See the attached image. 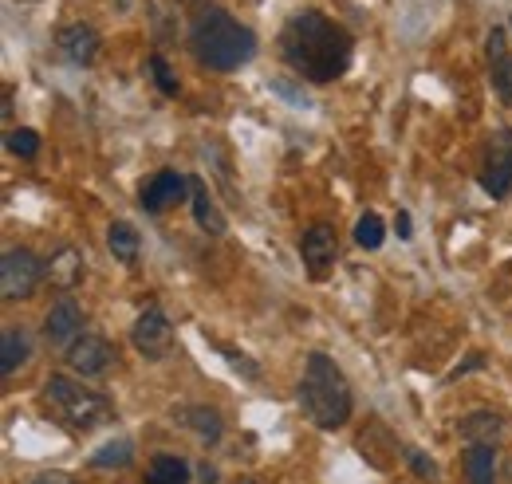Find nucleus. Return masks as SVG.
Returning <instances> with one entry per match:
<instances>
[{"label":"nucleus","mask_w":512,"mask_h":484,"mask_svg":"<svg viewBox=\"0 0 512 484\" xmlns=\"http://www.w3.org/2000/svg\"><path fill=\"white\" fill-rule=\"evenodd\" d=\"M44 272H48V264L32 248H8L0 256V296L4 300H28L40 288Z\"/></svg>","instance_id":"5"},{"label":"nucleus","mask_w":512,"mask_h":484,"mask_svg":"<svg viewBox=\"0 0 512 484\" xmlns=\"http://www.w3.org/2000/svg\"><path fill=\"white\" fill-rule=\"evenodd\" d=\"M130 461H134V441H127V437L107 441L103 449L91 453V465H95V469H127Z\"/></svg>","instance_id":"21"},{"label":"nucleus","mask_w":512,"mask_h":484,"mask_svg":"<svg viewBox=\"0 0 512 484\" xmlns=\"http://www.w3.org/2000/svg\"><path fill=\"white\" fill-rule=\"evenodd\" d=\"M489 79H493V91L501 95V103L512 107V56L509 36L501 28L489 32Z\"/></svg>","instance_id":"12"},{"label":"nucleus","mask_w":512,"mask_h":484,"mask_svg":"<svg viewBox=\"0 0 512 484\" xmlns=\"http://www.w3.org/2000/svg\"><path fill=\"white\" fill-rule=\"evenodd\" d=\"M300 256H304V268L316 280H323L335 268V260H339V237H335V229L331 225H312L304 233V241H300Z\"/></svg>","instance_id":"8"},{"label":"nucleus","mask_w":512,"mask_h":484,"mask_svg":"<svg viewBox=\"0 0 512 484\" xmlns=\"http://www.w3.org/2000/svg\"><path fill=\"white\" fill-rule=\"evenodd\" d=\"M64 359L79 378H95L111 366V343L99 335H79L71 347H64Z\"/></svg>","instance_id":"10"},{"label":"nucleus","mask_w":512,"mask_h":484,"mask_svg":"<svg viewBox=\"0 0 512 484\" xmlns=\"http://www.w3.org/2000/svg\"><path fill=\"white\" fill-rule=\"evenodd\" d=\"M32 484H79V481H75L71 473H40Z\"/></svg>","instance_id":"29"},{"label":"nucleus","mask_w":512,"mask_h":484,"mask_svg":"<svg viewBox=\"0 0 512 484\" xmlns=\"http://www.w3.org/2000/svg\"><path fill=\"white\" fill-rule=\"evenodd\" d=\"M178 418L197 433V441H201V445H217V441H221V433H225L221 414H217V410H209V406H190V410H182Z\"/></svg>","instance_id":"17"},{"label":"nucleus","mask_w":512,"mask_h":484,"mask_svg":"<svg viewBox=\"0 0 512 484\" xmlns=\"http://www.w3.org/2000/svg\"><path fill=\"white\" fill-rule=\"evenodd\" d=\"M32 359V335L20 331V327H8L4 339H0V374H16L20 366Z\"/></svg>","instance_id":"14"},{"label":"nucleus","mask_w":512,"mask_h":484,"mask_svg":"<svg viewBox=\"0 0 512 484\" xmlns=\"http://www.w3.org/2000/svg\"><path fill=\"white\" fill-rule=\"evenodd\" d=\"M44 402L56 414V422L71 433H91L111 418V398L87 382H75L67 374H48L44 382Z\"/></svg>","instance_id":"4"},{"label":"nucleus","mask_w":512,"mask_h":484,"mask_svg":"<svg viewBox=\"0 0 512 484\" xmlns=\"http://www.w3.org/2000/svg\"><path fill=\"white\" fill-rule=\"evenodd\" d=\"M221 355H225V359H229V363L237 366V370H245V374H249V378H256V374H260V366H256V363H249V359H245V355H237V351H229V347H221Z\"/></svg>","instance_id":"28"},{"label":"nucleus","mask_w":512,"mask_h":484,"mask_svg":"<svg viewBox=\"0 0 512 484\" xmlns=\"http://www.w3.org/2000/svg\"><path fill=\"white\" fill-rule=\"evenodd\" d=\"M107 248H111V256H115V260L134 264V260H138V248H142V241H138L134 225H127V221H115V225L107 229Z\"/></svg>","instance_id":"20"},{"label":"nucleus","mask_w":512,"mask_h":484,"mask_svg":"<svg viewBox=\"0 0 512 484\" xmlns=\"http://www.w3.org/2000/svg\"><path fill=\"white\" fill-rule=\"evenodd\" d=\"M197 484H217V469L213 465H201L197 469Z\"/></svg>","instance_id":"31"},{"label":"nucleus","mask_w":512,"mask_h":484,"mask_svg":"<svg viewBox=\"0 0 512 484\" xmlns=\"http://www.w3.org/2000/svg\"><path fill=\"white\" fill-rule=\"evenodd\" d=\"M477 182H481V189H485L493 201H501V197L512 193V130H501V134L493 138L489 158H485V170H481Z\"/></svg>","instance_id":"7"},{"label":"nucleus","mask_w":512,"mask_h":484,"mask_svg":"<svg viewBox=\"0 0 512 484\" xmlns=\"http://www.w3.org/2000/svg\"><path fill=\"white\" fill-rule=\"evenodd\" d=\"M150 75H154V83L162 87V95H178V79H174L170 63L162 60V56H150Z\"/></svg>","instance_id":"25"},{"label":"nucleus","mask_w":512,"mask_h":484,"mask_svg":"<svg viewBox=\"0 0 512 484\" xmlns=\"http://www.w3.org/2000/svg\"><path fill=\"white\" fill-rule=\"evenodd\" d=\"M79 331H83V307L64 296L60 303H52V311L44 315V335H48V343L52 347H71L75 339H79Z\"/></svg>","instance_id":"11"},{"label":"nucleus","mask_w":512,"mask_h":484,"mask_svg":"<svg viewBox=\"0 0 512 484\" xmlns=\"http://www.w3.org/2000/svg\"><path fill=\"white\" fill-rule=\"evenodd\" d=\"M130 343H134V351H138L142 359H150V363H162V359L174 351V327H170V319L162 315V307H146V311L134 319Z\"/></svg>","instance_id":"6"},{"label":"nucleus","mask_w":512,"mask_h":484,"mask_svg":"<svg viewBox=\"0 0 512 484\" xmlns=\"http://www.w3.org/2000/svg\"><path fill=\"white\" fill-rule=\"evenodd\" d=\"M296 398H300V410L308 414V422L320 425V429H343V425L351 422V410H355L347 374L323 351L308 355Z\"/></svg>","instance_id":"3"},{"label":"nucleus","mask_w":512,"mask_h":484,"mask_svg":"<svg viewBox=\"0 0 512 484\" xmlns=\"http://www.w3.org/2000/svg\"><path fill=\"white\" fill-rule=\"evenodd\" d=\"M394 229H398V237H402V241H410V237H414V225H410V213H398V221H394Z\"/></svg>","instance_id":"30"},{"label":"nucleus","mask_w":512,"mask_h":484,"mask_svg":"<svg viewBox=\"0 0 512 484\" xmlns=\"http://www.w3.org/2000/svg\"><path fill=\"white\" fill-rule=\"evenodd\" d=\"M186 197H190V178H182L174 170L154 174L150 182L142 185V193H138V201H142L146 213H166L170 205H182Z\"/></svg>","instance_id":"9"},{"label":"nucleus","mask_w":512,"mask_h":484,"mask_svg":"<svg viewBox=\"0 0 512 484\" xmlns=\"http://www.w3.org/2000/svg\"><path fill=\"white\" fill-rule=\"evenodd\" d=\"M355 241L359 248H379L386 241V225L379 213H363L359 217V225H355Z\"/></svg>","instance_id":"23"},{"label":"nucleus","mask_w":512,"mask_h":484,"mask_svg":"<svg viewBox=\"0 0 512 484\" xmlns=\"http://www.w3.org/2000/svg\"><path fill=\"white\" fill-rule=\"evenodd\" d=\"M272 91H280V95H284L292 107H304V111L312 107V99H308V95H300V91H296L292 83H284V79H272Z\"/></svg>","instance_id":"27"},{"label":"nucleus","mask_w":512,"mask_h":484,"mask_svg":"<svg viewBox=\"0 0 512 484\" xmlns=\"http://www.w3.org/2000/svg\"><path fill=\"white\" fill-rule=\"evenodd\" d=\"M406 461H410V469H414L422 481H434V477H438V465H434L426 453H418V449H406Z\"/></svg>","instance_id":"26"},{"label":"nucleus","mask_w":512,"mask_h":484,"mask_svg":"<svg viewBox=\"0 0 512 484\" xmlns=\"http://www.w3.org/2000/svg\"><path fill=\"white\" fill-rule=\"evenodd\" d=\"M190 48L209 71H237L256 56V36L225 8H201L190 24Z\"/></svg>","instance_id":"2"},{"label":"nucleus","mask_w":512,"mask_h":484,"mask_svg":"<svg viewBox=\"0 0 512 484\" xmlns=\"http://www.w3.org/2000/svg\"><path fill=\"white\" fill-rule=\"evenodd\" d=\"M60 52L75 67H91L95 56H99V32L91 24H71V28L60 32Z\"/></svg>","instance_id":"13"},{"label":"nucleus","mask_w":512,"mask_h":484,"mask_svg":"<svg viewBox=\"0 0 512 484\" xmlns=\"http://www.w3.org/2000/svg\"><path fill=\"white\" fill-rule=\"evenodd\" d=\"M351 52L355 44L347 28L316 8L296 12L280 32V56L308 83H335L351 67Z\"/></svg>","instance_id":"1"},{"label":"nucleus","mask_w":512,"mask_h":484,"mask_svg":"<svg viewBox=\"0 0 512 484\" xmlns=\"http://www.w3.org/2000/svg\"><path fill=\"white\" fill-rule=\"evenodd\" d=\"M146 484H190V465L182 457H154L150 469H146Z\"/></svg>","instance_id":"19"},{"label":"nucleus","mask_w":512,"mask_h":484,"mask_svg":"<svg viewBox=\"0 0 512 484\" xmlns=\"http://www.w3.org/2000/svg\"><path fill=\"white\" fill-rule=\"evenodd\" d=\"M8 150H12L16 158H36V154H40V134H36V130L16 126V130L8 134Z\"/></svg>","instance_id":"24"},{"label":"nucleus","mask_w":512,"mask_h":484,"mask_svg":"<svg viewBox=\"0 0 512 484\" xmlns=\"http://www.w3.org/2000/svg\"><path fill=\"white\" fill-rule=\"evenodd\" d=\"M241 484H256V481H241Z\"/></svg>","instance_id":"32"},{"label":"nucleus","mask_w":512,"mask_h":484,"mask_svg":"<svg viewBox=\"0 0 512 484\" xmlns=\"http://www.w3.org/2000/svg\"><path fill=\"white\" fill-rule=\"evenodd\" d=\"M190 201H193V217H197V225L205 229V233H213V237H221L225 233V217L217 213V205L209 201V193H205V185L190 178Z\"/></svg>","instance_id":"18"},{"label":"nucleus","mask_w":512,"mask_h":484,"mask_svg":"<svg viewBox=\"0 0 512 484\" xmlns=\"http://www.w3.org/2000/svg\"><path fill=\"white\" fill-rule=\"evenodd\" d=\"M501 414H493V410H477V414H469L465 422H461V437L469 441V445H497V437H501Z\"/></svg>","instance_id":"16"},{"label":"nucleus","mask_w":512,"mask_h":484,"mask_svg":"<svg viewBox=\"0 0 512 484\" xmlns=\"http://www.w3.org/2000/svg\"><path fill=\"white\" fill-rule=\"evenodd\" d=\"M469 484H497V445H469L461 453Z\"/></svg>","instance_id":"15"},{"label":"nucleus","mask_w":512,"mask_h":484,"mask_svg":"<svg viewBox=\"0 0 512 484\" xmlns=\"http://www.w3.org/2000/svg\"><path fill=\"white\" fill-rule=\"evenodd\" d=\"M48 276H52V284H60V288H75V280L83 276V256H79L75 248H64L60 256H52Z\"/></svg>","instance_id":"22"}]
</instances>
